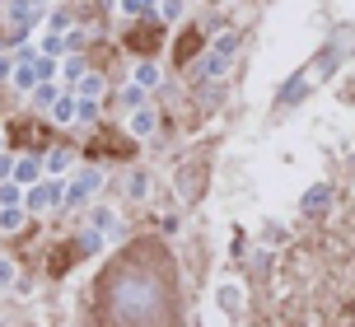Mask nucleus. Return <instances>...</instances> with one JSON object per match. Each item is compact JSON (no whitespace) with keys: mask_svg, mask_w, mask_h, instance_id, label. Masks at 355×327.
<instances>
[{"mask_svg":"<svg viewBox=\"0 0 355 327\" xmlns=\"http://www.w3.org/2000/svg\"><path fill=\"white\" fill-rule=\"evenodd\" d=\"M126 131H131V136H136V141H150V136H155V131H159V112L155 108H131V117H126Z\"/></svg>","mask_w":355,"mask_h":327,"instance_id":"obj_2","label":"nucleus"},{"mask_svg":"<svg viewBox=\"0 0 355 327\" xmlns=\"http://www.w3.org/2000/svg\"><path fill=\"white\" fill-rule=\"evenodd\" d=\"M215 304H220V318H243V304H248L243 281H220L215 285Z\"/></svg>","mask_w":355,"mask_h":327,"instance_id":"obj_1","label":"nucleus"},{"mask_svg":"<svg viewBox=\"0 0 355 327\" xmlns=\"http://www.w3.org/2000/svg\"><path fill=\"white\" fill-rule=\"evenodd\" d=\"M159 0H107V10L112 15H145V10H155Z\"/></svg>","mask_w":355,"mask_h":327,"instance_id":"obj_9","label":"nucleus"},{"mask_svg":"<svg viewBox=\"0 0 355 327\" xmlns=\"http://www.w3.org/2000/svg\"><path fill=\"white\" fill-rule=\"evenodd\" d=\"M10 178L28 187V182H37V178H42V164H37L33 154H19V159H15V173H10Z\"/></svg>","mask_w":355,"mask_h":327,"instance_id":"obj_6","label":"nucleus"},{"mask_svg":"<svg viewBox=\"0 0 355 327\" xmlns=\"http://www.w3.org/2000/svg\"><path fill=\"white\" fill-rule=\"evenodd\" d=\"M159 15L173 24V19H182V0H159Z\"/></svg>","mask_w":355,"mask_h":327,"instance_id":"obj_14","label":"nucleus"},{"mask_svg":"<svg viewBox=\"0 0 355 327\" xmlns=\"http://www.w3.org/2000/svg\"><path fill=\"white\" fill-rule=\"evenodd\" d=\"M85 71H89V66L80 61V56H61V61H56V75H61L66 85H75V80H80Z\"/></svg>","mask_w":355,"mask_h":327,"instance_id":"obj_8","label":"nucleus"},{"mask_svg":"<svg viewBox=\"0 0 355 327\" xmlns=\"http://www.w3.org/2000/svg\"><path fill=\"white\" fill-rule=\"evenodd\" d=\"M103 89H107V85H103V75H94V71H85L80 80H75V94H80V98H98Z\"/></svg>","mask_w":355,"mask_h":327,"instance_id":"obj_7","label":"nucleus"},{"mask_svg":"<svg viewBox=\"0 0 355 327\" xmlns=\"http://www.w3.org/2000/svg\"><path fill=\"white\" fill-rule=\"evenodd\" d=\"M56 94H61V85H42V89L33 85V108H52Z\"/></svg>","mask_w":355,"mask_h":327,"instance_id":"obj_12","label":"nucleus"},{"mask_svg":"<svg viewBox=\"0 0 355 327\" xmlns=\"http://www.w3.org/2000/svg\"><path fill=\"white\" fill-rule=\"evenodd\" d=\"M10 173H15V154H5V150H0V178H10Z\"/></svg>","mask_w":355,"mask_h":327,"instance_id":"obj_16","label":"nucleus"},{"mask_svg":"<svg viewBox=\"0 0 355 327\" xmlns=\"http://www.w3.org/2000/svg\"><path fill=\"white\" fill-rule=\"evenodd\" d=\"M159 80H164V71L155 66V61H136V66H131V85H141L145 94L159 89Z\"/></svg>","mask_w":355,"mask_h":327,"instance_id":"obj_3","label":"nucleus"},{"mask_svg":"<svg viewBox=\"0 0 355 327\" xmlns=\"http://www.w3.org/2000/svg\"><path fill=\"white\" fill-rule=\"evenodd\" d=\"M47 117H52L56 127H75V94H56V103L47 108Z\"/></svg>","mask_w":355,"mask_h":327,"instance_id":"obj_4","label":"nucleus"},{"mask_svg":"<svg viewBox=\"0 0 355 327\" xmlns=\"http://www.w3.org/2000/svg\"><path fill=\"white\" fill-rule=\"evenodd\" d=\"M15 61H19V56H5V52H0V80H10V75H15Z\"/></svg>","mask_w":355,"mask_h":327,"instance_id":"obj_15","label":"nucleus"},{"mask_svg":"<svg viewBox=\"0 0 355 327\" xmlns=\"http://www.w3.org/2000/svg\"><path fill=\"white\" fill-rule=\"evenodd\" d=\"M211 52L215 56H234V52H239V33H234V28H225V33L211 42Z\"/></svg>","mask_w":355,"mask_h":327,"instance_id":"obj_11","label":"nucleus"},{"mask_svg":"<svg viewBox=\"0 0 355 327\" xmlns=\"http://www.w3.org/2000/svg\"><path fill=\"white\" fill-rule=\"evenodd\" d=\"M131 197H136V201L145 197V173H136V178H131Z\"/></svg>","mask_w":355,"mask_h":327,"instance_id":"obj_17","label":"nucleus"},{"mask_svg":"<svg viewBox=\"0 0 355 327\" xmlns=\"http://www.w3.org/2000/svg\"><path fill=\"white\" fill-rule=\"evenodd\" d=\"M28 224V206H0V234H19Z\"/></svg>","mask_w":355,"mask_h":327,"instance_id":"obj_5","label":"nucleus"},{"mask_svg":"<svg viewBox=\"0 0 355 327\" xmlns=\"http://www.w3.org/2000/svg\"><path fill=\"white\" fill-rule=\"evenodd\" d=\"M71 164H75V154H71V150H52V154H47V168H52V173H66Z\"/></svg>","mask_w":355,"mask_h":327,"instance_id":"obj_13","label":"nucleus"},{"mask_svg":"<svg viewBox=\"0 0 355 327\" xmlns=\"http://www.w3.org/2000/svg\"><path fill=\"white\" fill-rule=\"evenodd\" d=\"M15 285H19V262L15 257H0V294L15 290Z\"/></svg>","mask_w":355,"mask_h":327,"instance_id":"obj_10","label":"nucleus"}]
</instances>
